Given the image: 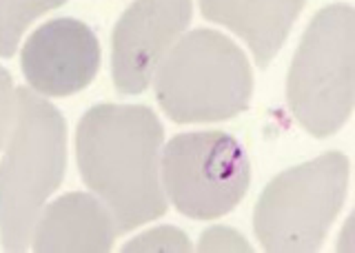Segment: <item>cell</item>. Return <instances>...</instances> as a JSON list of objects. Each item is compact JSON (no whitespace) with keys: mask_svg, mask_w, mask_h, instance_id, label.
<instances>
[{"mask_svg":"<svg viewBox=\"0 0 355 253\" xmlns=\"http://www.w3.org/2000/svg\"><path fill=\"white\" fill-rule=\"evenodd\" d=\"M67 0H0V56L11 58L25 29Z\"/></svg>","mask_w":355,"mask_h":253,"instance_id":"cell-11","label":"cell"},{"mask_svg":"<svg viewBox=\"0 0 355 253\" xmlns=\"http://www.w3.org/2000/svg\"><path fill=\"white\" fill-rule=\"evenodd\" d=\"M160 182L166 200L182 216L216 220L244 200L251 160L227 131H189L162 147Z\"/></svg>","mask_w":355,"mask_h":253,"instance_id":"cell-6","label":"cell"},{"mask_svg":"<svg viewBox=\"0 0 355 253\" xmlns=\"http://www.w3.org/2000/svg\"><path fill=\"white\" fill-rule=\"evenodd\" d=\"M162 142L160 120L144 105H94L78 123V171L87 189L109 209L118 236L166 213Z\"/></svg>","mask_w":355,"mask_h":253,"instance_id":"cell-1","label":"cell"},{"mask_svg":"<svg viewBox=\"0 0 355 253\" xmlns=\"http://www.w3.org/2000/svg\"><path fill=\"white\" fill-rule=\"evenodd\" d=\"M116 236L118 229L109 209L94 193L73 191L42 207L29 245L38 253H105L114 247Z\"/></svg>","mask_w":355,"mask_h":253,"instance_id":"cell-9","label":"cell"},{"mask_svg":"<svg viewBox=\"0 0 355 253\" xmlns=\"http://www.w3.org/2000/svg\"><path fill=\"white\" fill-rule=\"evenodd\" d=\"M151 251L187 253V251H193V245L182 229L164 225V227H153L149 231H144V234L125 242V247H122V253H151Z\"/></svg>","mask_w":355,"mask_h":253,"instance_id":"cell-12","label":"cell"},{"mask_svg":"<svg viewBox=\"0 0 355 253\" xmlns=\"http://www.w3.org/2000/svg\"><path fill=\"white\" fill-rule=\"evenodd\" d=\"M16 118V87L5 67H0V149L5 147L7 136Z\"/></svg>","mask_w":355,"mask_h":253,"instance_id":"cell-14","label":"cell"},{"mask_svg":"<svg viewBox=\"0 0 355 253\" xmlns=\"http://www.w3.org/2000/svg\"><path fill=\"white\" fill-rule=\"evenodd\" d=\"M198 251L202 253H214V251H240L247 253L253 251L249 240L244 238L240 231L225 227V225H214L202 231V236L198 240Z\"/></svg>","mask_w":355,"mask_h":253,"instance_id":"cell-13","label":"cell"},{"mask_svg":"<svg viewBox=\"0 0 355 253\" xmlns=\"http://www.w3.org/2000/svg\"><path fill=\"white\" fill-rule=\"evenodd\" d=\"M67 171V123L51 103L16 89V118L0 158V242L25 251L31 231Z\"/></svg>","mask_w":355,"mask_h":253,"instance_id":"cell-2","label":"cell"},{"mask_svg":"<svg viewBox=\"0 0 355 253\" xmlns=\"http://www.w3.org/2000/svg\"><path fill=\"white\" fill-rule=\"evenodd\" d=\"M193 0H133L111 36V78L118 94L138 96L187 27Z\"/></svg>","mask_w":355,"mask_h":253,"instance_id":"cell-7","label":"cell"},{"mask_svg":"<svg viewBox=\"0 0 355 253\" xmlns=\"http://www.w3.org/2000/svg\"><path fill=\"white\" fill-rule=\"evenodd\" d=\"M302 9L304 0H200L202 16L247 42L260 69L280 53Z\"/></svg>","mask_w":355,"mask_h":253,"instance_id":"cell-10","label":"cell"},{"mask_svg":"<svg viewBox=\"0 0 355 253\" xmlns=\"http://www.w3.org/2000/svg\"><path fill=\"white\" fill-rule=\"evenodd\" d=\"M349 175L351 160L342 151H327L277 173L253 209V231L262 249L318 251L347 200Z\"/></svg>","mask_w":355,"mask_h":253,"instance_id":"cell-5","label":"cell"},{"mask_svg":"<svg viewBox=\"0 0 355 253\" xmlns=\"http://www.w3.org/2000/svg\"><path fill=\"white\" fill-rule=\"evenodd\" d=\"M155 101L173 123H222L247 112L253 71L247 53L214 29H193L153 73Z\"/></svg>","mask_w":355,"mask_h":253,"instance_id":"cell-3","label":"cell"},{"mask_svg":"<svg viewBox=\"0 0 355 253\" xmlns=\"http://www.w3.org/2000/svg\"><path fill=\"white\" fill-rule=\"evenodd\" d=\"M98 36L78 18H53L27 38L20 51L22 76L31 91L67 98L87 89L100 71Z\"/></svg>","mask_w":355,"mask_h":253,"instance_id":"cell-8","label":"cell"},{"mask_svg":"<svg viewBox=\"0 0 355 253\" xmlns=\"http://www.w3.org/2000/svg\"><path fill=\"white\" fill-rule=\"evenodd\" d=\"M286 103L304 131L329 138L355 105V9L336 3L311 18L286 76Z\"/></svg>","mask_w":355,"mask_h":253,"instance_id":"cell-4","label":"cell"}]
</instances>
